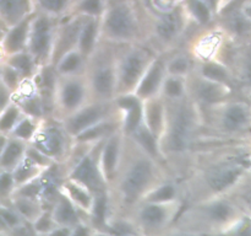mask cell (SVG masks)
<instances>
[{"label": "cell", "mask_w": 251, "mask_h": 236, "mask_svg": "<svg viewBox=\"0 0 251 236\" xmlns=\"http://www.w3.org/2000/svg\"><path fill=\"white\" fill-rule=\"evenodd\" d=\"M247 215L234 201L213 197L185 209L176 219V228L205 236H223Z\"/></svg>", "instance_id": "cell-1"}, {"label": "cell", "mask_w": 251, "mask_h": 236, "mask_svg": "<svg viewBox=\"0 0 251 236\" xmlns=\"http://www.w3.org/2000/svg\"><path fill=\"white\" fill-rule=\"evenodd\" d=\"M156 165L152 156L142 152L135 157L123 170L118 183V194L120 201L126 204L131 210L136 204L144 201L145 197L156 187Z\"/></svg>", "instance_id": "cell-2"}, {"label": "cell", "mask_w": 251, "mask_h": 236, "mask_svg": "<svg viewBox=\"0 0 251 236\" xmlns=\"http://www.w3.org/2000/svg\"><path fill=\"white\" fill-rule=\"evenodd\" d=\"M183 211V203L179 201L168 203L141 202L129 210L126 218L132 223L141 236H163L176 223Z\"/></svg>", "instance_id": "cell-3"}, {"label": "cell", "mask_w": 251, "mask_h": 236, "mask_svg": "<svg viewBox=\"0 0 251 236\" xmlns=\"http://www.w3.org/2000/svg\"><path fill=\"white\" fill-rule=\"evenodd\" d=\"M91 93L88 80L77 75L60 76L55 85L56 108L68 117L87 106V97Z\"/></svg>", "instance_id": "cell-4"}, {"label": "cell", "mask_w": 251, "mask_h": 236, "mask_svg": "<svg viewBox=\"0 0 251 236\" xmlns=\"http://www.w3.org/2000/svg\"><path fill=\"white\" fill-rule=\"evenodd\" d=\"M149 66L145 53L140 51L127 53L117 65V91L124 95L130 91L135 92Z\"/></svg>", "instance_id": "cell-5"}, {"label": "cell", "mask_w": 251, "mask_h": 236, "mask_svg": "<svg viewBox=\"0 0 251 236\" xmlns=\"http://www.w3.org/2000/svg\"><path fill=\"white\" fill-rule=\"evenodd\" d=\"M194 127V116L186 103H180L172 115L167 128V145L174 152L183 151L188 148Z\"/></svg>", "instance_id": "cell-6"}, {"label": "cell", "mask_w": 251, "mask_h": 236, "mask_svg": "<svg viewBox=\"0 0 251 236\" xmlns=\"http://www.w3.org/2000/svg\"><path fill=\"white\" fill-rule=\"evenodd\" d=\"M220 127L225 132L245 133L251 130V106L244 102H230L221 112Z\"/></svg>", "instance_id": "cell-7"}, {"label": "cell", "mask_w": 251, "mask_h": 236, "mask_svg": "<svg viewBox=\"0 0 251 236\" xmlns=\"http://www.w3.org/2000/svg\"><path fill=\"white\" fill-rule=\"evenodd\" d=\"M105 117V106L103 102H91L68 117L65 129L71 135H80L93 125L103 122Z\"/></svg>", "instance_id": "cell-8"}, {"label": "cell", "mask_w": 251, "mask_h": 236, "mask_svg": "<svg viewBox=\"0 0 251 236\" xmlns=\"http://www.w3.org/2000/svg\"><path fill=\"white\" fill-rule=\"evenodd\" d=\"M87 80L91 93H93L100 102H104L117 92V65L100 64L93 69Z\"/></svg>", "instance_id": "cell-9"}, {"label": "cell", "mask_w": 251, "mask_h": 236, "mask_svg": "<svg viewBox=\"0 0 251 236\" xmlns=\"http://www.w3.org/2000/svg\"><path fill=\"white\" fill-rule=\"evenodd\" d=\"M243 175H244V169L242 166L227 165L212 170L206 177V183L208 189L212 192L213 197H217V194H222L228 189L233 188V186L242 178Z\"/></svg>", "instance_id": "cell-10"}, {"label": "cell", "mask_w": 251, "mask_h": 236, "mask_svg": "<svg viewBox=\"0 0 251 236\" xmlns=\"http://www.w3.org/2000/svg\"><path fill=\"white\" fill-rule=\"evenodd\" d=\"M71 179L83 184L92 192H98L100 184L104 181L100 169V162L96 161L91 155L82 157L71 174Z\"/></svg>", "instance_id": "cell-11"}, {"label": "cell", "mask_w": 251, "mask_h": 236, "mask_svg": "<svg viewBox=\"0 0 251 236\" xmlns=\"http://www.w3.org/2000/svg\"><path fill=\"white\" fill-rule=\"evenodd\" d=\"M122 145L119 135L110 137L103 145L98 162L104 181L113 179L117 176L118 169L120 166V157H122Z\"/></svg>", "instance_id": "cell-12"}, {"label": "cell", "mask_w": 251, "mask_h": 236, "mask_svg": "<svg viewBox=\"0 0 251 236\" xmlns=\"http://www.w3.org/2000/svg\"><path fill=\"white\" fill-rule=\"evenodd\" d=\"M167 76L166 66L162 61H153L149 66L147 71L145 73L144 78L141 79L140 84L135 90V96L140 100H149L154 97L159 90H162V85Z\"/></svg>", "instance_id": "cell-13"}, {"label": "cell", "mask_w": 251, "mask_h": 236, "mask_svg": "<svg viewBox=\"0 0 251 236\" xmlns=\"http://www.w3.org/2000/svg\"><path fill=\"white\" fill-rule=\"evenodd\" d=\"M105 29L114 38H127L134 33L135 21L126 6H117L110 10L105 20Z\"/></svg>", "instance_id": "cell-14"}, {"label": "cell", "mask_w": 251, "mask_h": 236, "mask_svg": "<svg viewBox=\"0 0 251 236\" xmlns=\"http://www.w3.org/2000/svg\"><path fill=\"white\" fill-rule=\"evenodd\" d=\"M80 209L64 193L56 197L50 208L51 216L56 225L69 226V228H75L82 221H86L80 216Z\"/></svg>", "instance_id": "cell-15"}, {"label": "cell", "mask_w": 251, "mask_h": 236, "mask_svg": "<svg viewBox=\"0 0 251 236\" xmlns=\"http://www.w3.org/2000/svg\"><path fill=\"white\" fill-rule=\"evenodd\" d=\"M33 138H36L37 150H39L46 156L55 157L63 152L65 139L63 132L58 128L49 127L34 135Z\"/></svg>", "instance_id": "cell-16"}, {"label": "cell", "mask_w": 251, "mask_h": 236, "mask_svg": "<svg viewBox=\"0 0 251 236\" xmlns=\"http://www.w3.org/2000/svg\"><path fill=\"white\" fill-rule=\"evenodd\" d=\"M194 92L200 101L213 105V103L220 102L227 97L228 93H229V88L226 84L215 83V81L199 78Z\"/></svg>", "instance_id": "cell-17"}, {"label": "cell", "mask_w": 251, "mask_h": 236, "mask_svg": "<svg viewBox=\"0 0 251 236\" xmlns=\"http://www.w3.org/2000/svg\"><path fill=\"white\" fill-rule=\"evenodd\" d=\"M26 151L25 142L21 139L11 138L6 143H2L1 160H0L2 171H14L17 165L26 156Z\"/></svg>", "instance_id": "cell-18"}, {"label": "cell", "mask_w": 251, "mask_h": 236, "mask_svg": "<svg viewBox=\"0 0 251 236\" xmlns=\"http://www.w3.org/2000/svg\"><path fill=\"white\" fill-rule=\"evenodd\" d=\"M64 191H65V196L69 197L71 202L80 209L81 211H85L87 215H90L91 210H92L93 203H95V197L93 192L85 187L83 184L78 183V182L70 179L68 183L64 186Z\"/></svg>", "instance_id": "cell-19"}, {"label": "cell", "mask_w": 251, "mask_h": 236, "mask_svg": "<svg viewBox=\"0 0 251 236\" xmlns=\"http://www.w3.org/2000/svg\"><path fill=\"white\" fill-rule=\"evenodd\" d=\"M9 203L16 209L17 213L25 219V221L29 224H33L43 214V211L47 210L42 206L39 199L24 196V194L12 197Z\"/></svg>", "instance_id": "cell-20"}, {"label": "cell", "mask_w": 251, "mask_h": 236, "mask_svg": "<svg viewBox=\"0 0 251 236\" xmlns=\"http://www.w3.org/2000/svg\"><path fill=\"white\" fill-rule=\"evenodd\" d=\"M29 39V48L33 56L41 57L47 53L50 43V25L46 19L37 20Z\"/></svg>", "instance_id": "cell-21"}, {"label": "cell", "mask_w": 251, "mask_h": 236, "mask_svg": "<svg viewBox=\"0 0 251 236\" xmlns=\"http://www.w3.org/2000/svg\"><path fill=\"white\" fill-rule=\"evenodd\" d=\"M149 100V103L146 102V107L144 108V124L157 138L163 130L164 118H166L164 107L161 101L154 100V97Z\"/></svg>", "instance_id": "cell-22"}, {"label": "cell", "mask_w": 251, "mask_h": 236, "mask_svg": "<svg viewBox=\"0 0 251 236\" xmlns=\"http://www.w3.org/2000/svg\"><path fill=\"white\" fill-rule=\"evenodd\" d=\"M174 201H179L178 189H176V187L173 183L166 182V183H161L153 191L150 192L142 202H150V203H168V202Z\"/></svg>", "instance_id": "cell-23"}, {"label": "cell", "mask_w": 251, "mask_h": 236, "mask_svg": "<svg viewBox=\"0 0 251 236\" xmlns=\"http://www.w3.org/2000/svg\"><path fill=\"white\" fill-rule=\"evenodd\" d=\"M180 29V17L176 12H168L157 24V33L161 38L171 41Z\"/></svg>", "instance_id": "cell-24"}, {"label": "cell", "mask_w": 251, "mask_h": 236, "mask_svg": "<svg viewBox=\"0 0 251 236\" xmlns=\"http://www.w3.org/2000/svg\"><path fill=\"white\" fill-rule=\"evenodd\" d=\"M81 66H82V54H81V52H70V53H66L59 60L56 71L60 76L77 75Z\"/></svg>", "instance_id": "cell-25"}, {"label": "cell", "mask_w": 251, "mask_h": 236, "mask_svg": "<svg viewBox=\"0 0 251 236\" xmlns=\"http://www.w3.org/2000/svg\"><path fill=\"white\" fill-rule=\"evenodd\" d=\"M200 78L228 85V83L230 81V74L229 70L221 64L205 63L200 68Z\"/></svg>", "instance_id": "cell-26"}, {"label": "cell", "mask_w": 251, "mask_h": 236, "mask_svg": "<svg viewBox=\"0 0 251 236\" xmlns=\"http://www.w3.org/2000/svg\"><path fill=\"white\" fill-rule=\"evenodd\" d=\"M27 34H28V21L25 20V21L17 24V26L7 34L6 41H5L7 51L11 52V53L19 52L26 42Z\"/></svg>", "instance_id": "cell-27"}, {"label": "cell", "mask_w": 251, "mask_h": 236, "mask_svg": "<svg viewBox=\"0 0 251 236\" xmlns=\"http://www.w3.org/2000/svg\"><path fill=\"white\" fill-rule=\"evenodd\" d=\"M132 134H134L135 138H136L137 147L141 148V149L144 150L145 152H147L150 156L156 157L157 152H158L157 151V144H156L157 138L150 132V129L144 124V122H142V124L140 125V127L137 128V129L135 130V133H132Z\"/></svg>", "instance_id": "cell-28"}, {"label": "cell", "mask_w": 251, "mask_h": 236, "mask_svg": "<svg viewBox=\"0 0 251 236\" xmlns=\"http://www.w3.org/2000/svg\"><path fill=\"white\" fill-rule=\"evenodd\" d=\"M0 219H1V231H6V233L19 228L22 224L27 223V221H25V219L17 213V210L11 206V204H5L4 202H2L1 204Z\"/></svg>", "instance_id": "cell-29"}, {"label": "cell", "mask_w": 251, "mask_h": 236, "mask_svg": "<svg viewBox=\"0 0 251 236\" xmlns=\"http://www.w3.org/2000/svg\"><path fill=\"white\" fill-rule=\"evenodd\" d=\"M2 15L9 22H16L27 11V0H0Z\"/></svg>", "instance_id": "cell-30"}, {"label": "cell", "mask_w": 251, "mask_h": 236, "mask_svg": "<svg viewBox=\"0 0 251 236\" xmlns=\"http://www.w3.org/2000/svg\"><path fill=\"white\" fill-rule=\"evenodd\" d=\"M162 92L167 98L179 100L185 93V84L181 76L167 75L162 85Z\"/></svg>", "instance_id": "cell-31"}, {"label": "cell", "mask_w": 251, "mask_h": 236, "mask_svg": "<svg viewBox=\"0 0 251 236\" xmlns=\"http://www.w3.org/2000/svg\"><path fill=\"white\" fill-rule=\"evenodd\" d=\"M97 33V27L93 21L87 22L85 26L81 29L80 36H78V48L81 54H88L93 48Z\"/></svg>", "instance_id": "cell-32"}, {"label": "cell", "mask_w": 251, "mask_h": 236, "mask_svg": "<svg viewBox=\"0 0 251 236\" xmlns=\"http://www.w3.org/2000/svg\"><path fill=\"white\" fill-rule=\"evenodd\" d=\"M190 70V59L185 56H178L172 59L166 66L167 75L171 76H181L183 78L185 74Z\"/></svg>", "instance_id": "cell-33"}, {"label": "cell", "mask_w": 251, "mask_h": 236, "mask_svg": "<svg viewBox=\"0 0 251 236\" xmlns=\"http://www.w3.org/2000/svg\"><path fill=\"white\" fill-rule=\"evenodd\" d=\"M20 122V111L15 106H7L5 110H2V117L0 120V128L2 132L11 133L17 123Z\"/></svg>", "instance_id": "cell-34"}, {"label": "cell", "mask_w": 251, "mask_h": 236, "mask_svg": "<svg viewBox=\"0 0 251 236\" xmlns=\"http://www.w3.org/2000/svg\"><path fill=\"white\" fill-rule=\"evenodd\" d=\"M9 65L14 68L20 75H28L31 74L32 68H33V61H32L31 56L24 53H16L9 60Z\"/></svg>", "instance_id": "cell-35"}, {"label": "cell", "mask_w": 251, "mask_h": 236, "mask_svg": "<svg viewBox=\"0 0 251 236\" xmlns=\"http://www.w3.org/2000/svg\"><path fill=\"white\" fill-rule=\"evenodd\" d=\"M32 226H33V230L36 231L37 236H46L55 228L56 224L51 216L50 210H44L43 214L32 224Z\"/></svg>", "instance_id": "cell-36"}, {"label": "cell", "mask_w": 251, "mask_h": 236, "mask_svg": "<svg viewBox=\"0 0 251 236\" xmlns=\"http://www.w3.org/2000/svg\"><path fill=\"white\" fill-rule=\"evenodd\" d=\"M11 134L17 139H21L25 142V140L31 139L36 135V127L29 118H21L11 132Z\"/></svg>", "instance_id": "cell-37"}, {"label": "cell", "mask_w": 251, "mask_h": 236, "mask_svg": "<svg viewBox=\"0 0 251 236\" xmlns=\"http://www.w3.org/2000/svg\"><path fill=\"white\" fill-rule=\"evenodd\" d=\"M229 27L238 36H245L251 32V21L248 17H245L243 12H240L230 17Z\"/></svg>", "instance_id": "cell-38"}, {"label": "cell", "mask_w": 251, "mask_h": 236, "mask_svg": "<svg viewBox=\"0 0 251 236\" xmlns=\"http://www.w3.org/2000/svg\"><path fill=\"white\" fill-rule=\"evenodd\" d=\"M190 10L201 24H207L210 21V6L203 0H190Z\"/></svg>", "instance_id": "cell-39"}, {"label": "cell", "mask_w": 251, "mask_h": 236, "mask_svg": "<svg viewBox=\"0 0 251 236\" xmlns=\"http://www.w3.org/2000/svg\"><path fill=\"white\" fill-rule=\"evenodd\" d=\"M239 75L244 88L251 91V52L245 54V57L243 58L242 65L239 69Z\"/></svg>", "instance_id": "cell-40"}, {"label": "cell", "mask_w": 251, "mask_h": 236, "mask_svg": "<svg viewBox=\"0 0 251 236\" xmlns=\"http://www.w3.org/2000/svg\"><path fill=\"white\" fill-rule=\"evenodd\" d=\"M15 177L11 171H2L1 177H0V191H1L2 197L11 196L15 189Z\"/></svg>", "instance_id": "cell-41"}, {"label": "cell", "mask_w": 251, "mask_h": 236, "mask_svg": "<svg viewBox=\"0 0 251 236\" xmlns=\"http://www.w3.org/2000/svg\"><path fill=\"white\" fill-rule=\"evenodd\" d=\"M102 0H83L81 9L83 12L90 15H98L102 11Z\"/></svg>", "instance_id": "cell-42"}, {"label": "cell", "mask_w": 251, "mask_h": 236, "mask_svg": "<svg viewBox=\"0 0 251 236\" xmlns=\"http://www.w3.org/2000/svg\"><path fill=\"white\" fill-rule=\"evenodd\" d=\"M68 0H39L42 6L49 11H60Z\"/></svg>", "instance_id": "cell-43"}, {"label": "cell", "mask_w": 251, "mask_h": 236, "mask_svg": "<svg viewBox=\"0 0 251 236\" xmlns=\"http://www.w3.org/2000/svg\"><path fill=\"white\" fill-rule=\"evenodd\" d=\"M163 236H205V235H201V234L193 233V231L184 230V229L173 226V228H172L171 230L167 231Z\"/></svg>", "instance_id": "cell-44"}, {"label": "cell", "mask_w": 251, "mask_h": 236, "mask_svg": "<svg viewBox=\"0 0 251 236\" xmlns=\"http://www.w3.org/2000/svg\"><path fill=\"white\" fill-rule=\"evenodd\" d=\"M73 229L69 226H59L56 225L53 230L46 236H73Z\"/></svg>", "instance_id": "cell-45"}, {"label": "cell", "mask_w": 251, "mask_h": 236, "mask_svg": "<svg viewBox=\"0 0 251 236\" xmlns=\"http://www.w3.org/2000/svg\"><path fill=\"white\" fill-rule=\"evenodd\" d=\"M153 1L158 9L166 10V11H168L173 5V0H153Z\"/></svg>", "instance_id": "cell-46"}, {"label": "cell", "mask_w": 251, "mask_h": 236, "mask_svg": "<svg viewBox=\"0 0 251 236\" xmlns=\"http://www.w3.org/2000/svg\"><path fill=\"white\" fill-rule=\"evenodd\" d=\"M242 12L245 15V17H248V19H249L251 21V1H249L248 4L244 5Z\"/></svg>", "instance_id": "cell-47"}, {"label": "cell", "mask_w": 251, "mask_h": 236, "mask_svg": "<svg viewBox=\"0 0 251 236\" xmlns=\"http://www.w3.org/2000/svg\"><path fill=\"white\" fill-rule=\"evenodd\" d=\"M92 236H114V235L107 230H95L93 231Z\"/></svg>", "instance_id": "cell-48"}, {"label": "cell", "mask_w": 251, "mask_h": 236, "mask_svg": "<svg viewBox=\"0 0 251 236\" xmlns=\"http://www.w3.org/2000/svg\"><path fill=\"white\" fill-rule=\"evenodd\" d=\"M203 1H205L206 4H207L208 6L211 7V9H215V7L217 6V1H218V0H203Z\"/></svg>", "instance_id": "cell-49"}, {"label": "cell", "mask_w": 251, "mask_h": 236, "mask_svg": "<svg viewBox=\"0 0 251 236\" xmlns=\"http://www.w3.org/2000/svg\"><path fill=\"white\" fill-rule=\"evenodd\" d=\"M0 236H10V235L7 233H5V231H1V233H0Z\"/></svg>", "instance_id": "cell-50"}]
</instances>
